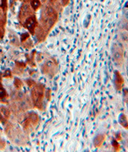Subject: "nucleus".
Listing matches in <instances>:
<instances>
[{
	"label": "nucleus",
	"mask_w": 128,
	"mask_h": 152,
	"mask_svg": "<svg viewBox=\"0 0 128 152\" xmlns=\"http://www.w3.org/2000/svg\"><path fill=\"white\" fill-rule=\"evenodd\" d=\"M59 12L49 4H44L41 11L40 20L35 31L36 38L39 42L45 41L52 30L59 18Z\"/></svg>",
	"instance_id": "f257e3e1"
},
{
	"label": "nucleus",
	"mask_w": 128,
	"mask_h": 152,
	"mask_svg": "<svg viewBox=\"0 0 128 152\" xmlns=\"http://www.w3.org/2000/svg\"><path fill=\"white\" fill-rule=\"evenodd\" d=\"M5 133L14 143L19 146L25 145L28 141V139L23 131L20 128L16 127L12 123H8L6 126Z\"/></svg>",
	"instance_id": "f03ea898"
},
{
	"label": "nucleus",
	"mask_w": 128,
	"mask_h": 152,
	"mask_svg": "<svg viewBox=\"0 0 128 152\" xmlns=\"http://www.w3.org/2000/svg\"><path fill=\"white\" fill-rule=\"evenodd\" d=\"M45 87L41 83H36L34 87H31V96L32 103L34 104V107L42 110L44 104L45 97Z\"/></svg>",
	"instance_id": "7ed1b4c3"
},
{
	"label": "nucleus",
	"mask_w": 128,
	"mask_h": 152,
	"mask_svg": "<svg viewBox=\"0 0 128 152\" xmlns=\"http://www.w3.org/2000/svg\"><path fill=\"white\" fill-rule=\"evenodd\" d=\"M42 72L46 75L52 78L56 75L58 70V65L53 58H50L45 62L41 66Z\"/></svg>",
	"instance_id": "20e7f679"
},
{
	"label": "nucleus",
	"mask_w": 128,
	"mask_h": 152,
	"mask_svg": "<svg viewBox=\"0 0 128 152\" xmlns=\"http://www.w3.org/2000/svg\"><path fill=\"white\" fill-rule=\"evenodd\" d=\"M34 11H33L31 5H29V3H23L20 7V9H19V11H18V22L23 25L26 18H28L29 16L34 15Z\"/></svg>",
	"instance_id": "39448f33"
},
{
	"label": "nucleus",
	"mask_w": 128,
	"mask_h": 152,
	"mask_svg": "<svg viewBox=\"0 0 128 152\" xmlns=\"http://www.w3.org/2000/svg\"><path fill=\"white\" fill-rule=\"evenodd\" d=\"M38 25H39V23H38V21H37V17L34 14L32 15L29 16L23 24V26L28 30L31 34H35V31H36Z\"/></svg>",
	"instance_id": "423d86ee"
},
{
	"label": "nucleus",
	"mask_w": 128,
	"mask_h": 152,
	"mask_svg": "<svg viewBox=\"0 0 128 152\" xmlns=\"http://www.w3.org/2000/svg\"><path fill=\"white\" fill-rule=\"evenodd\" d=\"M9 39H10V43L14 47H19L20 46V40L18 39V35L15 32L11 31L9 33Z\"/></svg>",
	"instance_id": "0eeeda50"
},
{
	"label": "nucleus",
	"mask_w": 128,
	"mask_h": 152,
	"mask_svg": "<svg viewBox=\"0 0 128 152\" xmlns=\"http://www.w3.org/2000/svg\"><path fill=\"white\" fill-rule=\"evenodd\" d=\"M26 117L28 118V120L31 122V123L32 124V126L35 127L37 126V124L39 123V115H37L35 112H31L28 113L26 115Z\"/></svg>",
	"instance_id": "6e6552de"
},
{
	"label": "nucleus",
	"mask_w": 128,
	"mask_h": 152,
	"mask_svg": "<svg viewBox=\"0 0 128 152\" xmlns=\"http://www.w3.org/2000/svg\"><path fill=\"white\" fill-rule=\"evenodd\" d=\"M0 111L3 114V115L4 116V118H5L6 119H8V118L11 117V110H10L9 108L7 107L1 106V107H0Z\"/></svg>",
	"instance_id": "1a4fd4ad"
},
{
	"label": "nucleus",
	"mask_w": 128,
	"mask_h": 152,
	"mask_svg": "<svg viewBox=\"0 0 128 152\" xmlns=\"http://www.w3.org/2000/svg\"><path fill=\"white\" fill-rule=\"evenodd\" d=\"M8 99L7 92L3 86H0V101L3 102H7V99Z\"/></svg>",
	"instance_id": "9d476101"
},
{
	"label": "nucleus",
	"mask_w": 128,
	"mask_h": 152,
	"mask_svg": "<svg viewBox=\"0 0 128 152\" xmlns=\"http://www.w3.org/2000/svg\"><path fill=\"white\" fill-rule=\"evenodd\" d=\"M30 3H31V7L34 11H38L39 8L41 7V6H42L41 0H31Z\"/></svg>",
	"instance_id": "9b49d317"
},
{
	"label": "nucleus",
	"mask_w": 128,
	"mask_h": 152,
	"mask_svg": "<svg viewBox=\"0 0 128 152\" xmlns=\"http://www.w3.org/2000/svg\"><path fill=\"white\" fill-rule=\"evenodd\" d=\"M35 55H36V51L34 50L33 51L31 55H26V58H27V63L30 64L32 66H35V63H34V60H35Z\"/></svg>",
	"instance_id": "f8f14e48"
},
{
	"label": "nucleus",
	"mask_w": 128,
	"mask_h": 152,
	"mask_svg": "<svg viewBox=\"0 0 128 152\" xmlns=\"http://www.w3.org/2000/svg\"><path fill=\"white\" fill-rule=\"evenodd\" d=\"M103 139H104V137L102 136V134H99L94 139V143L95 147H99L100 145L102 144V142H103Z\"/></svg>",
	"instance_id": "ddd939ff"
},
{
	"label": "nucleus",
	"mask_w": 128,
	"mask_h": 152,
	"mask_svg": "<svg viewBox=\"0 0 128 152\" xmlns=\"http://www.w3.org/2000/svg\"><path fill=\"white\" fill-rule=\"evenodd\" d=\"M14 85H15V87L16 90L20 91V90L22 89L23 86V83L19 79L15 78V81H14Z\"/></svg>",
	"instance_id": "4468645a"
},
{
	"label": "nucleus",
	"mask_w": 128,
	"mask_h": 152,
	"mask_svg": "<svg viewBox=\"0 0 128 152\" xmlns=\"http://www.w3.org/2000/svg\"><path fill=\"white\" fill-rule=\"evenodd\" d=\"M5 24L6 22L0 20V40L5 35Z\"/></svg>",
	"instance_id": "2eb2a0df"
},
{
	"label": "nucleus",
	"mask_w": 128,
	"mask_h": 152,
	"mask_svg": "<svg viewBox=\"0 0 128 152\" xmlns=\"http://www.w3.org/2000/svg\"><path fill=\"white\" fill-rule=\"evenodd\" d=\"M7 19V11H5L1 6H0V20L6 22Z\"/></svg>",
	"instance_id": "dca6fc26"
},
{
	"label": "nucleus",
	"mask_w": 128,
	"mask_h": 152,
	"mask_svg": "<svg viewBox=\"0 0 128 152\" xmlns=\"http://www.w3.org/2000/svg\"><path fill=\"white\" fill-rule=\"evenodd\" d=\"M22 43H23V47H25L26 49H31L33 47V42H32L31 39H28L26 40L25 42H22Z\"/></svg>",
	"instance_id": "f3484780"
},
{
	"label": "nucleus",
	"mask_w": 128,
	"mask_h": 152,
	"mask_svg": "<svg viewBox=\"0 0 128 152\" xmlns=\"http://www.w3.org/2000/svg\"><path fill=\"white\" fill-rule=\"evenodd\" d=\"M120 122L121 124L123 125V126H125V127H127L128 126V122L127 120V118L125 117L124 115H120Z\"/></svg>",
	"instance_id": "a211bd4d"
},
{
	"label": "nucleus",
	"mask_w": 128,
	"mask_h": 152,
	"mask_svg": "<svg viewBox=\"0 0 128 152\" xmlns=\"http://www.w3.org/2000/svg\"><path fill=\"white\" fill-rule=\"evenodd\" d=\"M13 73L16 74V75H21L23 74V69L18 68V67L15 66V67L13 69Z\"/></svg>",
	"instance_id": "6ab92c4d"
},
{
	"label": "nucleus",
	"mask_w": 128,
	"mask_h": 152,
	"mask_svg": "<svg viewBox=\"0 0 128 152\" xmlns=\"http://www.w3.org/2000/svg\"><path fill=\"white\" fill-rule=\"evenodd\" d=\"M28 39H30V34L26 32V33H23V34L21 35V40H20V42H25L26 40H27Z\"/></svg>",
	"instance_id": "aec40b11"
},
{
	"label": "nucleus",
	"mask_w": 128,
	"mask_h": 152,
	"mask_svg": "<svg viewBox=\"0 0 128 152\" xmlns=\"http://www.w3.org/2000/svg\"><path fill=\"white\" fill-rule=\"evenodd\" d=\"M15 66L18 67V68L24 69V68H26V64L25 63H23V62H16Z\"/></svg>",
	"instance_id": "412c9836"
},
{
	"label": "nucleus",
	"mask_w": 128,
	"mask_h": 152,
	"mask_svg": "<svg viewBox=\"0 0 128 152\" xmlns=\"http://www.w3.org/2000/svg\"><path fill=\"white\" fill-rule=\"evenodd\" d=\"M26 83L27 84V85H28L29 87H34V85H35V84H36V83H35V82L34 81V80H32V79H26Z\"/></svg>",
	"instance_id": "4be33fe9"
},
{
	"label": "nucleus",
	"mask_w": 128,
	"mask_h": 152,
	"mask_svg": "<svg viewBox=\"0 0 128 152\" xmlns=\"http://www.w3.org/2000/svg\"><path fill=\"white\" fill-rule=\"evenodd\" d=\"M11 76H12V72H11V70H7L5 71V73L3 74L4 78H11Z\"/></svg>",
	"instance_id": "5701e85b"
},
{
	"label": "nucleus",
	"mask_w": 128,
	"mask_h": 152,
	"mask_svg": "<svg viewBox=\"0 0 128 152\" xmlns=\"http://www.w3.org/2000/svg\"><path fill=\"white\" fill-rule=\"evenodd\" d=\"M59 2L62 7H66V6H67L69 4L70 0H59Z\"/></svg>",
	"instance_id": "b1692460"
},
{
	"label": "nucleus",
	"mask_w": 128,
	"mask_h": 152,
	"mask_svg": "<svg viewBox=\"0 0 128 152\" xmlns=\"http://www.w3.org/2000/svg\"><path fill=\"white\" fill-rule=\"evenodd\" d=\"M0 122L3 123H6L7 122V119H6V118H4V116L3 115V114L1 113V111H0Z\"/></svg>",
	"instance_id": "393cba45"
},
{
	"label": "nucleus",
	"mask_w": 128,
	"mask_h": 152,
	"mask_svg": "<svg viewBox=\"0 0 128 152\" xmlns=\"http://www.w3.org/2000/svg\"><path fill=\"white\" fill-rule=\"evenodd\" d=\"M5 141L3 140L2 139H0V149H3V148H5Z\"/></svg>",
	"instance_id": "a878e982"
},
{
	"label": "nucleus",
	"mask_w": 128,
	"mask_h": 152,
	"mask_svg": "<svg viewBox=\"0 0 128 152\" xmlns=\"http://www.w3.org/2000/svg\"><path fill=\"white\" fill-rule=\"evenodd\" d=\"M46 96H47V100H50V90H47V91H46Z\"/></svg>",
	"instance_id": "bb28decb"
},
{
	"label": "nucleus",
	"mask_w": 128,
	"mask_h": 152,
	"mask_svg": "<svg viewBox=\"0 0 128 152\" xmlns=\"http://www.w3.org/2000/svg\"><path fill=\"white\" fill-rule=\"evenodd\" d=\"M19 1H21V2H23V3H29L31 2V0H19Z\"/></svg>",
	"instance_id": "cd10ccee"
}]
</instances>
